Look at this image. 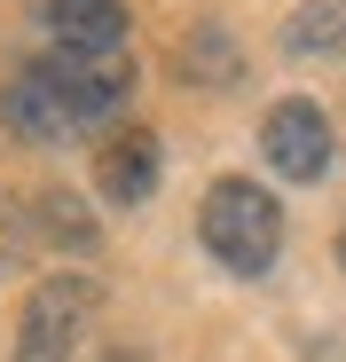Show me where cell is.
<instances>
[{
  "mask_svg": "<svg viewBox=\"0 0 346 362\" xmlns=\"http://www.w3.org/2000/svg\"><path fill=\"white\" fill-rule=\"evenodd\" d=\"M197 236H205V252H213L228 276H268L275 252H283V205L260 189V181L228 173V181H213V189H205Z\"/></svg>",
  "mask_w": 346,
  "mask_h": 362,
  "instance_id": "6da1fadb",
  "label": "cell"
},
{
  "mask_svg": "<svg viewBox=\"0 0 346 362\" xmlns=\"http://www.w3.org/2000/svg\"><path fill=\"white\" fill-rule=\"evenodd\" d=\"M95 315V284L87 276H40V291L24 299V323H16V362H71L79 331Z\"/></svg>",
  "mask_w": 346,
  "mask_h": 362,
  "instance_id": "7a4b0ae2",
  "label": "cell"
},
{
  "mask_svg": "<svg viewBox=\"0 0 346 362\" xmlns=\"http://www.w3.org/2000/svg\"><path fill=\"white\" fill-rule=\"evenodd\" d=\"M47 64V79H55V95H64V118H71V134H87V127H102V118H119L126 110V95H134V64L126 55H40Z\"/></svg>",
  "mask_w": 346,
  "mask_h": 362,
  "instance_id": "3957f363",
  "label": "cell"
},
{
  "mask_svg": "<svg viewBox=\"0 0 346 362\" xmlns=\"http://www.w3.org/2000/svg\"><path fill=\"white\" fill-rule=\"evenodd\" d=\"M260 150H268V165L283 181H323L330 173V118L307 95H292V103H275L260 118Z\"/></svg>",
  "mask_w": 346,
  "mask_h": 362,
  "instance_id": "277c9868",
  "label": "cell"
},
{
  "mask_svg": "<svg viewBox=\"0 0 346 362\" xmlns=\"http://www.w3.org/2000/svg\"><path fill=\"white\" fill-rule=\"evenodd\" d=\"M40 24L64 55H126V0H40Z\"/></svg>",
  "mask_w": 346,
  "mask_h": 362,
  "instance_id": "5b68a950",
  "label": "cell"
},
{
  "mask_svg": "<svg viewBox=\"0 0 346 362\" xmlns=\"http://www.w3.org/2000/svg\"><path fill=\"white\" fill-rule=\"evenodd\" d=\"M0 127H8L16 142H32V150H47V142H64V134H71L64 95H55L47 64H24L8 87H0Z\"/></svg>",
  "mask_w": 346,
  "mask_h": 362,
  "instance_id": "8992f818",
  "label": "cell"
},
{
  "mask_svg": "<svg viewBox=\"0 0 346 362\" xmlns=\"http://www.w3.org/2000/svg\"><path fill=\"white\" fill-rule=\"evenodd\" d=\"M95 181H102V197H110V205H142V197L157 189V134H150V127L110 134L102 158H95Z\"/></svg>",
  "mask_w": 346,
  "mask_h": 362,
  "instance_id": "52a82bcc",
  "label": "cell"
},
{
  "mask_svg": "<svg viewBox=\"0 0 346 362\" xmlns=\"http://www.w3.org/2000/svg\"><path fill=\"white\" fill-rule=\"evenodd\" d=\"M181 71L197 79V87H237V40H228L220 24H197L189 40H181Z\"/></svg>",
  "mask_w": 346,
  "mask_h": 362,
  "instance_id": "ba28073f",
  "label": "cell"
},
{
  "mask_svg": "<svg viewBox=\"0 0 346 362\" xmlns=\"http://www.w3.org/2000/svg\"><path fill=\"white\" fill-rule=\"evenodd\" d=\"M292 55H346V0H307L283 32Z\"/></svg>",
  "mask_w": 346,
  "mask_h": 362,
  "instance_id": "9c48e42d",
  "label": "cell"
},
{
  "mask_svg": "<svg viewBox=\"0 0 346 362\" xmlns=\"http://www.w3.org/2000/svg\"><path fill=\"white\" fill-rule=\"evenodd\" d=\"M40 236H47V245H64V252H95V221H87V205L64 197V189L40 197Z\"/></svg>",
  "mask_w": 346,
  "mask_h": 362,
  "instance_id": "30bf717a",
  "label": "cell"
},
{
  "mask_svg": "<svg viewBox=\"0 0 346 362\" xmlns=\"http://www.w3.org/2000/svg\"><path fill=\"white\" fill-rule=\"evenodd\" d=\"M32 236H40V213H32L24 197L0 189V276H16V268L32 260Z\"/></svg>",
  "mask_w": 346,
  "mask_h": 362,
  "instance_id": "8fae6325",
  "label": "cell"
},
{
  "mask_svg": "<svg viewBox=\"0 0 346 362\" xmlns=\"http://www.w3.org/2000/svg\"><path fill=\"white\" fill-rule=\"evenodd\" d=\"M338 268H346V236H338Z\"/></svg>",
  "mask_w": 346,
  "mask_h": 362,
  "instance_id": "7c38bea8",
  "label": "cell"
},
{
  "mask_svg": "<svg viewBox=\"0 0 346 362\" xmlns=\"http://www.w3.org/2000/svg\"><path fill=\"white\" fill-rule=\"evenodd\" d=\"M110 362H134V354H110Z\"/></svg>",
  "mask_w": 346,
  "mask_h": 362,
  "instance_id": "4fadbf2b",
  "label": "cell"
}]
</instances>
